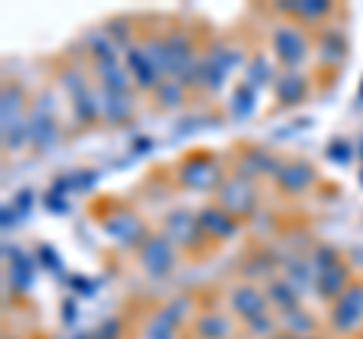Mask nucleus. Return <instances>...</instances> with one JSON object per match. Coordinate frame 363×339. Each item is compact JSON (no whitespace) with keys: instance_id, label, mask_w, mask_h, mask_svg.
Returning <instances> with one entry per match:
<instances>
[{"instance_id":"44","label":"nucleus","mask_w":363,"mask_h":339,"mask_svg":"<svg viewBox=\"0 0 363 339\" xmlns=\"http://www.w3.org/2000/svg\"><path fill=\"white\" fill-rule=\"evenodd\" d=\"M61 312H64V321H67V324H73V321H76V315H79L73 300H64V303H61Z\"/></svg>"},{"instance_id":"17","label":"nucleus","mask_w":363,"mask_h":339,"mask_svg":"<svg viewBox=\"0 0 363 339\" xmlns=\"http://www.w3.org/2000/svg\"><path fill=\"white\" fill-rule=\"evenodd\" d=\"M315 179V170L303 161H291V164H281L279 173H276V182L285 188V191H303L309 188Z\"/></svg>"},{"instance_id":"30","label":"nucleus","mask_w":363,"mask_h":339,"mask_svg":"<svg viewBox=\"0 0 363 339\" xmlns=\"http://www.w3.org/2000/svg\"><path fill=\"white\" fill-rule=\"evenodd\" d=\"M312 315L309 312H303V309H294V312H285L281 315V330L291 333V336H309L312 333Z\"/></svg>"},{"instance_id":"10","label":"nucleus","mask_w":363,"mask_h":339,"mask_svg":"<svg viewBox=\"0 0 363 339\" xmlns=\"http://www.w3.org/2000/svg\"><path fill=\"white\" fill-rule=\"evenodd\" d=\"M104 233L109 236V240L121 243V245H136V243L149 240V236H145V228H143L140 216H133L130 209H118V212H112V216H106Z\"/></svg>"},{"instance_id":"42","label":"nucleus","mask_w":363,"mask_h":339,"mask_svg":"<svg viewBox=\"0 0 363 339\" xmlns=\"http://www.w3.org/2000/svg\"><path fill=\"white\" fill-rule=\"evenodd\" d=\"M43 203H45V209H49V212H55V216H64V212L70 209V206H67V200L58 197V194H52V191L43 197Z\"/></svg>"},{"instance_id":"8","label":"nucleus","mask_w":363,"mask_h":339,"mask_svg":"<svg viewBox=\"0 0 363 339\" xmlns=\"http://www.w3.org/2000/svg\"><path fill=\"white\" fill-rule=\"evenodd\" d=\"M272 52H276V58L285 64V67H297L306 61V55H309V43H306L303 30L294 28V25H279L276 33H272Z\"/></svg>"},{"instance_id":"19","label":"nucleus","mask_w":363,"mask_h":339,"mask_svg":"<svg viewBox=\"0 0 363 339\" xmlns=\"http://www.w3.org/2000/svg\"><path fill=\"white\" fill-rule=\"evenodd\" d=\"M285 276H288V285L297 291L300 297L309 288H315V282H318V273H315L312 261H303V257H291V261L285 264Z\"/></svg>"},{"instance_id":"13","label":"nucleus","mask_w":363,"mask_h":339,"mask_svg":"<svg viewBox=\"0 0 363 339\" xmlns=\"http://www.w3.org/2000/svg\"><path fill=\"white\" fill-rule=\"evenodd\" d=\"M124 61H128L130 79L140 88H157L164 82V76L157 73V67L149 61V55H145L143 46H128V52H124Z\"/></svg>"},{"instance_id":"21","label":"nucleus","mask_w":363,"mask_h":339,"mask_svg":"<svg viewBox=\"0 0 363 339\" xmlns=\"http://www.w3.org/2000/svg\"><path fill=\"white\" fill-rule=\"evenodd\" d=\"M348 269L342 264H336L330 269H324V273H318V282H315V291H318V297H339L348 285Z\"/></svg>"},{"instance_id":"11","label":"nucleus","mask_w":363,"mask_h":339,"mask_svg":"<svg viewBox=\"0 0 363 339\" xmlns=\"http://www.w3.org/2000/svg\"><path fill=\"white\" fill-rule=\"evenodd\" d=\"M179 182L185 188H194V191H209L221 182V170L212 157H188V161L179 167Z\"/></svg>"},{"instance_id":"29","label":"nucleus","mask_w":363,"mask_h":339,"mask_svg":"<svg viewBox=\"0 0 363 339\" xmlns=\"http://www.w3.org/2000/svg\"><path fill=\"white\" fill-rule=\"evenodd\" d=\"M345 52H348V43H345V37L339 30H327L324 37H321V58L324 61L339 64V61L345 58Z\"/></svg>"},{"instance_id":"48","label":"nucleus","mask_w":363,"mask_h":339,"mask_svg":"<svg viewBox=\"0 0 363 339\" xmlns=\"http://www.w3.org/2000/svg\"><path fill=\"white\" fill-rule=\"evenodd\" d=\"M73 339H91V333H79V336H73Z\"/></svg>"},{"instance_id":"18","label":"nucleus","mask_w":363,"mask_h":339,"mask_svg":"<svg viewBox=\"0 0 363 339\" xmlns=\"http://www.w3.org/2000/svg\"><path fill=\"white\" fill-rule=\"evenodd\" d=\"M272 88H276V97H279L285 106L300 104V100L306 97V91H309V85H306L303 73H297V70L281 73V76L276 79V82H272Z\"/></svg>"},{"instance_id":"23","label":"nucleus","mask_w":363,"mask_h":339,"mask_svg":"<svg viewBox=\"0 0 363 339\" xmlns=\"http://www.w3.org/2000/svg\"><path fill=\"white\" fill-rule=\"evenodd\" d=\"M279 167H281V164H279L272 155H267L264 149H248V152L242 155L240 173L248 176V179L257 176V173H272V176H276V173H279Z\"/></svg>"},{"instance_id":"32","label":"nucleus","mask_w":363,"mask_h":339,"mask_svg":"<svg viewBox=\"0 0 363 339\" xmlns=\"http://www.w3.org/2000/svg\"><path fill=\"white\" fill-rule=\"evenodd\" d=\"M155 91H157V100H161V106L173 109V106L182 104V97H185V85L176 82V79H164V82L157 85Z\"/></svg>"},{"instance_id":"47","label":"nucleus","mask_w":363,"mask_h":339,"mask_svg":"<svg viewBox=\"0 0 363 339\" xmlns=\"http://www.w3.org/2000/svg\"><path fill=\"white\" fill-rule=\"evenodd\" d=\"M357 100H360V104H363V82H360V91H357Z\"/></svg>"},{"instance_id":"28","label":"nucleus","mask_w":363,"mask_h":339,"mask_svg":"<svg viewBox=\"0 0 363 339\" xmlns=\"http://www.w3.org/2000/svg\"><path fill=\"white\" fill-rule=\"evenodd\" d=\"M88 46H91V52H94V58H97V64H109V61H118V55H116V40L109 37L106 30H97V33H91L88 37Z\"/></svg>"},{"instance_id":"41","label":"nucleus","mask_w":363,"mask_h":339,"mask_svg":"<svg viewBox=\"0 0 363 339\" xmlns=\"http://www.w3.org/2000/svg\"><path fill=\"white\" fill-rule=\"evenodd\" d=\"M13 206H16L18 216H28L30 206H33V191H30V188H21L18 194L13 197Z\"/></svg>"},{"instance_id":"16","label":"nucleus","mask_w":363,"mask_h":339,"mask_svg":"<svg viewBox=\"0 0 363 339\" xmlns=\"http://www.w3.org/2000/svg\"><path fill=\"white\" fill-rule=\"evenodd\" d=\"M197 221H200V228L203 233H212V236H218V240H227V236H233L236 233V218L230 216V212H224L221 206H206V209H200L197 212Z\"/></svg>"},{"instance_id":"15","label":"nucleus","mask_w":363,"mask_h":339,"mask_svg":"<svg viewBox=\"0 0 363 339\" xmlns=\"http://www.w3.org/2000/svg\"><path fill=\"white\" fill-rule=\"evenodd\" d=\"M269 306V300H267V294H260L255 285H240V288H233L230 291V309L236 315H242V318H255V315H264Z\"/></svg>"},{"instance_id":"1","label":"nucleus","mask_w":363,"mask_h":339,"mask_svg":"<svg viewBox=\"0 0 363 339\" xmlns=\"http://www.w3.org/2000/svg\"><path fill=\"white\" fill-rule=\"evenodd\" d=\"M21 91L18 88H4V104H0V121H4V145L6 149H21L28 137V116L21 112Z\"/></svg>"},{"instance_id":"36","label":"nucleus","mask_w":363,"mask_h":339,"mask_svg":"<svg viewBox=\"0 0 363 339\" xmlns=\"http://www.w3.org/2000/svg\"><path fill=\"white\" fill-rule=\"evenodd\" d=\"M357 152L351 149V143L345 140H333L330 145H327V157H330L333 164H351V157H354Z\"/></svg>"},{"instance_id":"35","label":"nucleus","mask_w":363,"mask_h":339,"mask_svg":"<svg viewBox=\"0 0 363 339\" xmlns=\"http://www.w3.org/2000/svg\"><path fill=\"white\" fill-rule=\"evenodd\" d=\"M67 176H70V188L73 191H91L97 185V179H100L97 170H73V173H67Z\"/></svg>"},{"instance_id":"46","label":"nucleus","mask_w":363,"mask_h":339,"mask_svg":"<svg viewBox=\"0 0 363 339\" xmlns=\"http://www.w3.org/2000/svg\"><path fill=\"white\" fill-rule=\"evenodd\" d=\"M272 339H315V336H291V333H285V336H272Z\"/></svg>"},{"instance_id":"37","label":"nucleus","mask_w":363,"mask_h":339,"mask_svg":"<svg viewBox=\"0 0 363 339\" xmlns=\"http://www.w3.org/2000/svg\"><path fill=\"white\" fill-rule=\"evenodd\" d=\"M37 264L45 267V269H52V273H58V276L64 273V261H61L58 255H55L52 245H40V248H37Z\"/></svg>"},{"instance_id":"34","label":"nucleus","mask_w":363,"mask_h":339,"mask_svg":"<svg viewBox=\"0 0 363 339\" xmlns=\"http://www.w3.org/2000/svg\"><path fill=\"white\" fill-rule=\"evenodd\" d=\"M312 267H315V273H324V269H330L339 264V255H336V248L333 245H315V252H312Z\"/></svg>"},{"instance_id":"5","label":"nucleus","mask_w":363,"mask_h":339,"mask_svg":"<svg viewBox=\"0 0 363 339\" xmlns=\"http://www.w3.org/2000/svg\"><path fill=\"white\" fill-rule=\"evenodd\" d=\"M257 200V191H255V182L242 173H236L230 179L221 182V191H218V206L230 216H240V212H252Z\"/></svg>"},{"instance_id":"14","label":"nucleus","mask_w":363,"mask_h":339,"mask_svg":"<svg viewBox=\"0 0 363 339\" xmlns=\"http://www.w3.org/2000/svg\"><path fill=\"white\" fill-rule=\"evenodd\" d=\"M4 255L9 257V282H13L16 291H28L33 285V276H37V257H30L25 248H4Z\"/></svg>"},{"instance_id":"38","label":"nucleus","mask_w":363,"mask_h":339,"mask_svg":"<svg viewBox=\"0 0 363 339\" xmlns=\"http://www.w3.org/2000/svg\"><path fill=\"white\" fill-rule=\"evenodd\" d=\"M91 339H121V321L118 318H104L94 327Z\"/></svg>"},{"instance_id":"26","label":"nucleus","mask_w":363,"mask_h":339,"mask_svg":"<svg viewBox=\"0 0 363 339\" xmlns=\"http://www.w3.org/2000/svg\"><path fill=\"white\" fill-rule=\"evenodd\" d=\"M230 321L224 318V315H215V312H209V315H200L197 318V336L200 339H227L230 336Z\"/></svg>"},{"instance_id":"22","label":"nucleus","mask_w":363,"mask_h":339,"mask_svg":"<svg viewBox=\"0 0 363 339\" xmlns=\"http://www.w3.org/2000/svg\"><path fill=\"white\" fill-rule=\"evenodd\" d=\"M97 76L104 82V91H112V94H128L130 88V76L128 70L118 64V61H109V64H97Z\"/></svg>"},{"instance_id":"49","label":"nucleus","mask_w":363,"mask_h":339,"mask_svg":"<svg viewBox=\"0 0 363 339\" xmlns=\"http://www.w3.org/2000/svg\"><path fill=\"white\" fill-rule=\"evenodd\" d=\"M357 155H360V157H363V140H360V152H357Z\"/></svg>"},{"instance_id":"33","label":"nucleus","mask_w":363,"mask_h":339,"mask_svg":"<svg viewBox=\"0 0 363 339\" xmlns=\"http://www.w3.org/2000/svg\"><path fill=\"white\" fill-rule=\"evenodd\" d=\"M143 49H145V55H149V61L157 67V73H161L164 79H169V64H167V49H164V40L152 37V40H145V43H143Z\"/></svg>"},{"instance_id":"39","label":"nucleus","mask_w":363,"mask_h":339,"mask_svg":"<svg viewBox=\"0 0 363 339\" xmlns=\"http://www.w3.org/2000/svg\"><path fill=\"white\" fill-rule=\"evenodd\" d=\"M245 324H248V330L257 333V336H269V333H272V327H276V321H272L267 312H264V315H255V318H248Z\"/></svg>"},{"instance_id":"43","label":"nucleus","mask_w":363,"mask_h":339,"mask_svg":"<svg viewBox=\"0 0 363 339\" xmlns=\"http://www.w3.org/2000/svg\"><path fill=\"white\" fill-rule=\"evenodd\" d=\"M0 218H4V221H0V224H4V230H9V228H16L21 216L16 212V206H4V212H0Z\"/></svg>"},{"instance_id":"9","label":"nucleus","mask_w":363,"mask_h":339,"mask_svg":"<svg viewBox=\"0 0 363 339\" xmlns=\"http://www.w3.org/2000/svg\"><path fill=\"white\" fill-rule=\"evenodd\" d=\"M191 312V300L188 297H176L173 303H167L161 312L152 315V321L145 324V339H176V327L182 318Z\"/></svg>"},{"instance_id":"40","label":"nucleus","mask_w":363,"mask_h":339,"mask_svg":"<svg viewBox=\"0 0 363 339\" xmlns=\"http://www.w3.org/2000/svg\"><path fill=\"white\" fill-rule=\"evenodd\" d=\"M70 288L79 294V297H94L97 282H91V279H85V276H70Z\"/></svg>"},{"instance_id":"2","label":"nucleus","mask_w":363,"mask_h":339,"mask_svg":"<svg viewBox=\"0 0 363 339\" xmlns=\"http://www.w3.org/2000/svg\"><path fill=\"white\" fill-rule=\"evenodd\" d=\"M240 64V52L230 46H212L206 58H200V85H206L209 91H218L227 82L230 70Z\"/></svg>"},{"instance_id":"50","label":"nucleus","mask_w":363,"mask_h":339,"mask_svg":"<svg viewBox=\"0 0 363 339\" xmlns=\"http://www.w3.org/2000/svg\"><path fill=\"white\" fill-rule=\"evenodd\" d=\"M360 182H363V173H360Z\"/></svg>"},{"instance_id":"12","label":"nucleus","mask_w":363,"mask_h":339,"mask_svg":"<svg viewBox=\"0 0 363 339\" xmlns=\"http://www.w3.org/2000/svg\"><path fill=\"white\" fill-rule=\"evenodd\" d=\"M164 230H167V240H173L176 245H197L200 233H203L197 216H191L188 209L169 212V216L164 218Z\"/></svg>"},{"instance_id":"4","label":"nucleus","mask_w":363,"mask_h":339,"mask_svg":"<svg viewBox=\"0 0 363 339\" xmlns=\"http://www.w3.org/2000/svg\"><path fill=\"white\" fill-rule=\"evenodd\" d=\"M28 137L43 152L58 140V121H55V100H52V94H43L37 100V106H33V112L28 116Z\"/></svg>"},{"instance_id":"20","label":"nucleus","mask_w":363,"mask_h":339,"mask_svg":"<svg viewBox=\"0 0 363 339\" xmlns=\"http://www.w3.org/2000/svg\"><path fill=\"white\" fill-rule=\"evenodd\" d=\"M267 300L272 303V306H279L281 315L300 309V294L288 285V279H272L267 285Z\"/></svg>"},{"instance_id":"24","label":"nucleus","mask_w":363,"mask_h":339,"mask_svg":"<svg viewBox=\"0 0 363 339\" xmlns=\"http://www.w3.org/2000/svg\"><path fill=\"white\" fill-rule=\"evenodd\" d=\"M257 109V88H252L248 82L236 85L230 94V116L233 118H248Z\"/></svg>"},{"instance_id":"45","label":"nucleus","mask_w":363,"mask_h":339,"mask_svg":"<svg viewBox=\"0 0 363 339\" xmlns=\"http://www.w3.org/2000/svg\"><path fill=\"white\" fill-rule=\"evenodd\" d=\"M149 149H152V140H145V137H140V140L133 143V152H136V155H145Z\"/></svg>"},{"instance_id":"3","label":"nucleus","mask_w":363,"mask_h":339,"mask_svg":"<svg viewBox=\"0 0 363 339\" xmlns=\"http://www.w3.org/2000/svg\"><path fill=\"white\" fill-rule=\"evenodd\" d=\"M360 321H363V282H354V285H348L336 297L330 309V324H333V330L348 333L354 327H360Z\"/></svg>"},{"instance_id":"6","label":"nucleus","mask_w":363,"mask_h":339,"mask_svg":"<svg viewBox=\"0 0 363 339\" xmlns=\"http://www.w3.org/2000/svg\"><path fill=\"white\" fill-rule=\"evenodd\" d=\"M140 264L149 276H167L176 264V243L167 240V236H149L140 245Z\"/></svg>"},{"instance_id":"31","label":"nucleus","mask_w":363,"mask_h":339,"mask_svg":"<svg viewBox=\"0 0 363 339\" xmlns=\"http://www.w3.org/2000/svg\"><path fill=\"white\" fill-rule=\"evenodd\" d=\"M272 64L264 58V55H257V58L248 64V76H245V82L252 85V88H260V85H267V82H272Z\"/></svg>"},{"instance_id":"27","label":"nucleus","mask_w":363,"mask_h":339,"mask_svg":"<svg viewBox=\"0 0 363 339\" xmlns=\"http://www.w3.org/2000/svg\"><path fill=\"white\" fill-rule=\"evenodd\" d=\"M100 109H104V116H106L109 121H124V118L130 116L133 104H130V97H128V94L104 91V94H100Z\"/></svg>"},{"instance_id":"7","label":"nucleus","mask_w":363,"mask_h":339,"mask_svg":"<svg viewBox=\"0 0 363 339\" xmlns=\"http://www.w3.org/2000/svg\"><path fill=\"white\" fill-rule=\"evenodd\" d=\"M61 88L73 97V112H76L79 121H94V118H97L100 100H97V94L85 85V76H82V73L64 70V73H61Z\"/></svg>"},{"instance_id":"25","label":"nucleus","mask_w":363,"mask_h":339,"mask_svg":"<svg viewBox=\"0 0 363 339\" xmlns=\"http://www.w3.org/2000/svg\"><path fill=\"white\" fill-rule=\"evenodd\" d=\"M279 9L300 18H321L330 13V4L327 0H285V4H279Z\"/></svg>"}]
</instances>
